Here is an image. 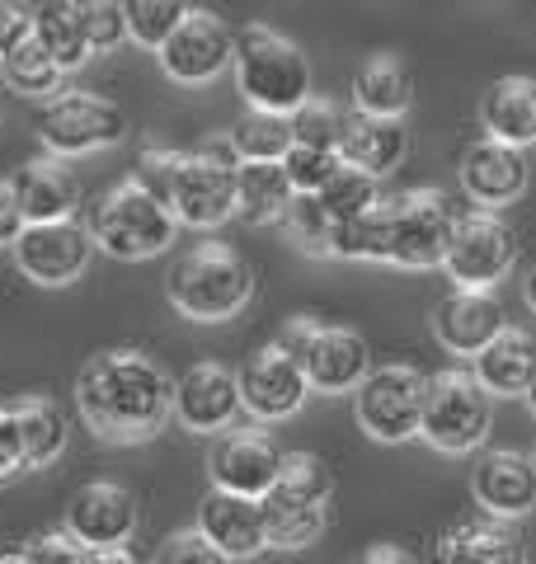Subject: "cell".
Returning <instances> with one entry per match:
<instances>
[{"label": "cell", "instance_id": "cell-51", "mask_svg": "<svg viewBox=\"0 0 536 564\" xmlns=\"http://www.w3.org/2000/svg\"><path fill=\"white\" fill-rule=\"evenodd\" d=\"M523 400H527V410L536 414V377H532V386H527V395H523Z\"/></svg>", "mask_w": 536, "mask_h": 564}, {"label": "cell", "instance_id": "cell-16", "mask_svg": "<svg viewBox=\"0 0 536 564\" xmlns=\"http://www.w3.org/2000/svg\"><path fill=\"white\" fill-rule=\"evenodd\" d=\"M95 240H89L85 221H52V226H29L14 245V263L29 282L39 288H66L89 269Z\"/></svg>", "mask_w": 536, "mask_h": 564}, {"label": "cell", "instance_id": "cell-38", "mask_svg": "<svg viewBox=\"0 0 536 564\" xmlns=\"http://www.w3.org/2000/svg\"><path fill=\"white\" fill-rule=\"evenodd\" d=\"M282 226H288V236L297 240V250H307L315 259H330V231H334V221L325 217V207H320L315 198H292L288 207V217H282Z\"/></svg>", "mask_w": 536, "mask_h": 564}, {"label": "cell", "instance_id": "cell-11", "mask_svg": "<svg viewBox=\"0 0 536 564\" xmlns=\"http://www.w3.org/2000/svg\"><path fill=\"white\" fill-rule=\"evenodd\" d=\"M122 137H128V113H122V104L89 95V90L57 95L39 118V141L52 151V161H62V155L109 151Z\"/></svg>", "mask_w": 536, "mask_h": 564}, {"label": "cell", "instance_id": "cell-53", "mask_svg": "<svg viewBox=\"0 0 536 564\" xmlns=\"http://www.w3.org/2000/svg\"><path fill=\"white\" fill-rule=\"evenodd\" d=\"M532 466H536V443H532Z\"/></svg>", "mask_w": 536, "mask_h": 564}, {"label": "cell", "instance_id": "cell-13", "mask_svg": "<svg viewBox=\"0 0 536 564\" xmlns=\"http://www.w3.org/2000/svg\"><path fill=\"white\" fill-rule=\"evenodd\" d=\"M236 62V33L222 14L189 10V20L174 29V39L160 47V70L179 85H207Z\"/></svg>", "mask_w": 536, "mask_h": 564}, {"label": "cell", "instance_id": "cell-21", "mask_svg": "<svg viewBox=\"0 0 536 564\" xmlns=\"http://www.w3.org/2000/svg\"><path fill=\"white\" fill-rule=\"evenodd\" d=\"M461 188H467V198L480 207V212H499L517 203L527 193V161L523 151L504 147V141H471L467 151H461Z\"/></svg>", "mask_w": 536, "mask_h": 564}, {"label": "cell", "instance_id": "cell-17", "mask_svg": "<svg viewBox=\"0 0 536 564\" xmlns=\"http://www.w3.org/2000/svg\"><path fill=\"white\" fill-rule=\"evenodd\" d=\"M174 419L189 433H222L240 419V377L222 362H193L174 381Z\"/></svg>", "mask_w": 536, "mask_h": 564}, {"label": "cell", "instance_id": "cell-35", "mask_svg": "<svg viewBox=\"0 0 536 564\" xmlns=\"http://www.w3.org/2000/svg\"><path fill=\"white\" fill-rule=\"evenodd\" d=\"M315 203L325 207V217L339 226V221H353V217H363V212L382 207V188H377V180H367V174L344 165L325 188L315 193Z\"/></svg>", "mask_w": 536, "mask_h": 564}, {"label": "cell", "instance_id": "cell-27", "mask_svg": "<svg viewBox=\"0 0 536 564\" xmlns=\"http://www.w3.org/2000/svg\"><path fill=\"white\" fill-rule=\"evenodd\" d=\"M415 104V76L396 52H377L353 70V113L367 118H405Z\"/></svg>", "mask_w": 536, "mask_h": 564}, {"label": "cell", "instance_id": "cell-9", "mask_svg": "<svg viewBox=\"0 0 536 564\" xmlns=\"http://www.w3.org/2000/svg\"><path fill=\"white\" fill-rule=\"evenodd\" d=\"M386 263L396 269H442L447 245H452V207L438 188H409L386 198Z\"/></svg>", "mask_w": 536, "mask_h": 564}, {"label": "cell", "instance_id": "cell-28", "mask_svg": "<svg viewBox=\"0 0 536 564\" xmlns=\"http://www.w3.org/2000/svg\"><path fill=\"white\" fill-rule=\"evenodd\" d=\"M536 377V339L527 329H504L499 339L475 358V381L490 395H527Z\"/></svg>", "mask_w": 536, "mask_h": 564}, {"label": "cell", "instance_id": "cell-4", "mask_svg": "<svg viewBox=\"0 0 536 564\" xmlns=\"http://www.w3.org/2000/svg\"><path fill=\"white\" fill-rule=\"evenodd\" d=\"M330 499H334V470L325 456L288 452L282 456L278 485L259 499L268 545L274 551H301V545H311L330 522Z\"/></svg>", "mask_w": 536, "mask_h": 564}, {"label": "cell", "instance_id": "cell-26", "mask_svg": "<svg viewBox=\"0 0 536 564\" xmlns=\"http://www.w3.org/2000/svg\"><path fill=\"white\" fill-rule=\"evenodd\" d=\"M480 128L490 141L523 151L536 141V80L532 76H499L480 99Z\"/></svg>", "mask_w": 536, "mask_h": 564}, {"label": "cell", "instance_id": "cell-23", "mask_svg": "<svg viewBox=\"0 0 536 564\" xmlns=\"http://www.w3.org/2000/svg\"><path fill=\"white\" fill-rule=\"evenodd\" d=\"M339 165H349L367 180H386L390 170L405 165L409 155V128L405 118H367V113H349L344 118V137H339Z\"/></svg>", "mask_w": 536, "mask_h": 564}, {"label": "cell", "instance_id": "cell-43", "mask_svg": "<svg viewBox=\"0 0 536 564\" xmlns=\"http://www.w3.org/2000/svg\"><path fill=\"white\" fill-rule=\"evenodd\" d=\"M29 470V452H24V429L14 404H0V485Z\"/></svg>", "mask_w": 536, "mask_h": 564}, {"label": "cell", "instance_id": "cell-14", "mask_svg": "<svg viewBox=\"0 0 536 564\" xmlns=\"http://www.w3.org/2000/svg\"><path fill=\"white\" fill-rule=\"evenodd\" d=\"M236 377H240V410L264 423L292 419L311 395L307 372L282 344H264L259 352H249V362Z\"/></svg>", "mask_w": 536, "mask_h": 564}, {"label": "cell", "instance_id": "cell-20", "mask_svg": "<svg viewBox=\"0 0 536 564\" xmlns=\"http://www.w3.org/2000/svg\"><path fill=\"white\" fill-rule=\"evenodd\" d=\"M471 489H475L480 513L504 518V522L527 518L532 508H536V466H532V456L513 452V447L480 452L475 475H471Z\"/></svg>", "mask_w": 536, "mask_h": 564}, {"label": "cell", "instance_id": "cell-33", "mask_svg": "<svg viewBox=\"0 0 536 564\" xmlns=\"http://www.w3.org/2000/svg\"><path fill=\"white\" fill-rule=\"evenodd\" d=\"M0 70H6L10 90L14 95H29V99H43L52 90H62V80H66V70L47 57L39 39H29L24 47H14L10 57H0Z\"/></svg>", "mask_w": 536, "mask_h": 564}, {"label": "cell", "instance_id": "cell-3", "mask_svg": "<svg viewBox=\"0 0 536 564\" xmlns=\"http://www.w3.org/2000/svg\"><path fill=\"white\" fill-rule=\"evenodd\" d=\"M236 85L249 109L292 118L311 99V62L292 39L268 24H245L236 33Z\"/></svg>", "mask_w": 536, "mask_h": 564}, {"label": "cell", "instance_id": "cell-8", "mask_svg": "<svg viewBox=\"0 0 536 564\" xmlns=\"http://www.w3.org/2000/svg\"><path fill=\"white\" fill-rule=\"evenodd\" d=\"M490 391L475 381V372H461V367H447V372L428 377V395H424V423L419 437L438 452H475L490 437Z\"/></svg>", "mask_w": 536, "mask_h": 564}, {"label": "cell", "instance_id": "cell-45", "mask_svg": "<svg viewBox=\"0 0 536 564\" xmlns=\"http://www.w3.org/2000/svg\"><path fill=\"white\" fill-rule=\"evenodd\" d=\"M29 39H33V6L0 0V57H10V52L24 47Z\"/></svg>", "mask_w": 536, "mask_h": 564}, {"label": "cell", "instance_id": "cell-15", "mask_svg": "<svg viewBox=\"0 0 536 564\" xmlns=\"http://www.w3.org/2000/svg\"><path fill=\"white\" fill-rule=\"evenodd\" d=\"M282 456L278 443L259 429H231L217 437V447L207 456V475L212 489L222 494H240V499H264L282 475Z\"/></svg>", "mask_w": 536, "mask_h": 564}, {"label": "cell", "instance_id": "cell-31", "mask_svg": "<svg viewBox=\"0 0 536 564\" xmlns=\"http://www.w3.org/2000/svg\"><path fill=\"white\" fill-rule=\"evenodd\" d=\"M24 429V452H29V470L52 466L66 452V414L52 404L47 395H20L10 400Z\"/></svg>", "mask_w": 536, "mask_h": 564}, {"label": "cell", "instance_id": "cell-5", "mask_svg": "<svg viewBox=\"0 0 536 564\" xmlns=\"http://www.w3.org/2000/svg\"><path fill=\"white\" fill-rule=\"evenodd\" d=\"M89 240L95 250L114 254V259H151V254H165L170 240L179 231L170 203H160L151 188H141L132 174L118 180L114 188H104L95 207H89Z\"/></svg>", "mask_w": 536, "mask_h": 564}, {"label": "cell", "instance_id": "cell-32", "mask_svg": "<svg viewBox=\"0 0 536 564\" xmlns=\"http://www.w3.org/2000/svg\"><path fill=\"white\" fill-rule=\"evenodd\" d=\"M231 147H236L240 165H282V155L292 151V118L249 109L231 128Z\"/></svg>", "mask_w": 536, "mask_h": 564}, {"label": "cell", "instance_id": "cell-19", "mask_svg": "<svg viewBox=\"0 0 536 564\" xmlns=\"http://www.w3.org/2000/svg\"><path fill=\"white\" fill-rule=\"evenodd\" d=\"M433 564H527V536L517 532V522L467 513L438 532Z\"/></svg>", "mask_w": 536, "mask_h": 564}, {"label": "cell", "instance_id": "cell-49", "mask_svg": "<svg viewBox=\"0 0 536 564\" xmlns=\"http://www.w3.org/2000/svg\"><path fill=\"white\" fill-rule=\"evenodd\" d=\"M523 296H527V306L536 311V263L527 269V278H523Z\"/></svg>", "mask_w": 536, "mask_h": 564}, {"label": "cell", "instance_id": "cell-48", "mask_svg": "<svg viewBox=\"0 0 536 564\" xmlns=\"http://www.w3.org/2000/svg\"><path fill=\"white\" fill-rule=\"evenodd\" d=\"M85 564H137V555L128 545H114V551H85Z\"/></svg>", "mask_w": 536, "mask_h": 564}, {"label": "cell", "instance_id": "cell-42", "mask_svg": "<svg viewBox=\"0 0 536 564\" xmlns=\"http://www.w3.org/2000/svg\"><path fill=\"white\" fill-rule=\"evenodd\" d=\"M24 555H29V564H85V545L76 541L62 527V532H33L29 536V545H24Z\"/></svg>", "mask_w": 536, "mask_h": 564}, {"label": "cell", "instance_id": "cell-39", "mask_svg": "<svg viewBox=\"0 0 536 564\" xmlns=\"http://www.w3.org/2000/svg\"><path fill=\"white\" fill-rule=\"evenodd\" d=\"M344 170L339 165L334 151H311V147H292L288 155H282V174H288L292 193H301V198H315L320 188H325L334 174Z\"/></svg>", "mask_w": 536, "mask_h": 564}, {"label": "cell", "instance_id": "cell-1", "mask_svg": "<svg viewBox=\"0 0 536 564\" xmlns=\"http://www.w3.org/2000/svg\"><path fill=\"white\" fill-rule=\"evenodd\" d=\"M76 410L104 443H151L174 419V377L141 348H104L76 372Z\"/></svg>", "mask_w": 536, "mask_h": 564}, {"label": "cell", "instance_id": "cell-40", "mask_svg": "<svg viewBox=\"0 0 536 564\" xmlns=\"http://www.w3.org/2000/svg\"><path fill=\"white\" fill-rule=\"evenodd\" d=\"M85 14V39H89V52H114L118 43H128V6L118 0H95V6H81Z\"/></svg>", "mask_w": 536, "mask_h": 564}, {"label": "cell", "instance_id": "cell-50", "mask_svg": "<svg viewBox=\"0 0 536 564\" xmlns=\"http://www.w3.org/2000/svg\"><path fill=\"white\" fill-rule=\"evenodd\" d=\"M0 564H29L24 551H0Z\"/></svg>", "mask_w": 536, "mask_h": 564}, {"label": "cell", "instance_id": "cell-37", "mask_svg": "<svg viewBox=\"0 0 536 564\" xmlns=\"http://www.w3.org/2000/svg\"><path fill=\"white\" fill-rule=\"evenodd\" d=\"M344 118L334 99H307L292 113V147H311V151H339V137H344Z\"/></svg>", "mask_w": 536, "mask_h": 564}, {"label": "cell", "instance_id": "cell-25", "mask_svg": "<svg viewBox=\"0 0 536 564\" xmlns=\"http://www.w3.org/2000/svg\"><path fill=\"white\" fill-rule=\"evenodd\" d=\"M14 193H20L24 221L29 226H52V221H76L81 212V180L62 161H29L14 174Z\"/></svg>", "mask_w": 536, "mask_h": 564}, {"label": "cell", "instance_id": "cell-22", "mask_svg": "<svg viewBox=\"0 0 536 564\" xmlns=\"http://www.w3.org/2000/svg\"><path fill=\"white\" fill-rule=\"evenodd\" d=\"M508 329L504 302L494 292H452L433 306V334L447 352H461V358H480L499 334Z\"/></svg>", "mask_w": 536, "mask_h": 564}, {"label": "cell", "instance_id": "cell-52", "mask_svg": "<svg viewBox=\"0 0 536 564\" xmlns=\"http://www.w3.org/2000/svg\"><path fill=\"white\" fill-rule=\"evenodd\" d=\"M6 99H10V85H6V70H0V109H6Z\"/></svg>", "mask_w": 536, "mask_h": 564}, {"label": "cell", "instance_id": "cell-36", "mask_svg": "<svg viewBox=\"0 0 536 564\" xmlns=\"http://www.w3.org/2000/svg\"><path fill=\"white\" fill-rule=\"evenodd\" d=\"M184 20H189V6H179V0H132L128 6V39L160 52Z\"/></svg>", "mask_w": 536, "mask_h": 564}, {"label": "cell", "instance_id": "cell-24", "mask_svg": "<svg viewBox=\"0 0 536 564\" xmlns=\"http://www.w3.org/2000/svg\"><path fill=\"white\" fill-rule=\"evenodd\" d=\"M199 532L217 545L226 560H255L259 551H268L264 508H259V499H240V494L212 489L199 503Z\"/></svg>", "mask_w": 536, "mask_h": 564}, {"label": "cell", "instance_id": "cell-47", "mask_svg": "<svg viewBox=\"0 0 536 564\" xmlns=\"http://www.w3.org/2000/svg\"><path fill=\"white\" fill-rule=\"evenodd\" d=\"M349 564H419V560L409 555L405 545H367V551H357Z\"/></svg>", "mask_w": 536, "mask_h": 564}, {"label": "cell", "instance_id": "cell-7", "mask_svg": "<svg viewBox=\"0 0 536 564\" xmlns=\"http://www.w3.org/2000/svg\"><path fill=\"white\" fill-rule=\"evenodd\" d=\"M274 344H282L301 362L307 386L320 395H344L357 391L372 377V348L357 329L344 325H320L311 315H297V321L282 325V334Z\"/></svg>", "mask_w": 536, "mask_h": 564}, {"label": "cell", "instance_id": "cell-41", "mask_svg": "<svg viewBox=\"0 0 536 564\" xmlns=\"http://www.w3.org/2000/svg\"><path fill=\"white\" fill-rule=\"evenodd\" d=\"M151 564H231V560L199 532V527H184V532H170L156 545Z\"/></svg>", "mask_w": 536, "mask_h": 564}, {"label": "cell", "instance_id": "cell-2", "mask_svg": "<svg viewBox=\"0 0 536 564\" xmlns=\"http://www.w3.org/2000/svg\"><path fill=\"white\" fill-rule=\"evenodd\" d=\"M165 296L179 315H189V321L217 325V321H231V315H240L249 306V296H255V269H249L240 259V250H231V245L203 240L170 269Z\"/></svg>", "mask_w": 536, "mask_h": 564}, {"label": "cell", "instance_id": "cell-46", "mask_svg": "<svg viewBox=\"0 0 536 564\" xmlns=\"http://www.w3.org/2000/svg\"><path fill=\"white\" fill-rule=\"evenodd\" d=\"M29 231L24 221V207H20V193H14V180H0V245H20V236Z\"/></svg>", "mask_w": 536, "mask_h": 564}, {"label": "cell", "instance_id": "cell-30", "mask_svg": "<svg viewBox=\"0 0 536 564\" xmlns=\"http://www.w3.org/2000/svg\"><path fill=\"white\" fill-rule=\"evenodd\" d=\"M292 184L282 165H240L236 174V217L249 226H274L288 217L292 207Z\"/></svg>", "mask_w": 536, "mask_h": 564}, {"label": "cell", "instance_id": "cell-6", "mask_svg": "<svg viewBox=\"0 0 536 564\" xmlns=\"http://www.w3.org/2000/svg\"><path fill=\"white\" fill-rule=\"evenodd\" d=\"M236 174H240V155L231 147V137H207L203 147L184 151L170 184L174 221L193 226V231H212V226L231 221L236 217Z\"/></svg>", "mask_w": 536, "mask_h": 564}, {"label": "cell", "instance_id": "cell-44", "mask_svg": "<svg viewBox=\"0 0 536 564\" xmlns=\"http://www.w3.org/2000/svg\"><path fill=\"white\" fill-rule=\"evenodd\" d=\"M179 161H184V151H160V147H151V151H141L132 180H137L141 188H151L160 203H170V184H174Z\"/></svg>", "mask_w": 536, "mask_h": 564}, {"label": "cell", "instance_id": "cell-34", "mask_svg": "<svg viewBox=\"0 0 536 564\" xmlns=\"http://www.w3.org/2000/svg\"><path fill=\"white\" fill-rule=\"evenodd\" d=\"M330 259L386 263V207H372V212H363V217H353V221H339L330 231Z\"/></svg>", "mask_w": 536, "mask_h": 564}, {"label": "cell", "instance_id": "cell-18", "mask_svg": "<svg viewBox=\"0 0 536 564\" xmlns=\"http://www.w3.org/2000/svg\"><path fill=\"white\" fill-rule=\"evenodd\" d=\"M66 532L76 536L85 551L128 545L137 532V499L114 480L85 485V489H76V499L66 503Z\"/></svg>", "mask_w": 536, "mask_h": 564}, {"label": "cell", "instance_id": "cell-12", "mask_svg": "<svg viewBox=\"0 0 536 564\" xmlns=\"http://www.w3.org/2000/svg\"><path fill=\"white\" fill-rule=\"evenodd\" d=\"M517 259V240L513 226L499 217V212H461L452 226V245H447L442 269L457 282L461 292H494L499 278H508Z\"/></svg>", "mask_w": 536, "mask_h": 564}, {"label": "cell", "instance_id": "cell-29", "mask_svg": "<svg viewBox=\"0 0 536 564\" xmlns=\"http://www.w3.org/2000/svg\"><path fill=\"white\" fill-rule=\"evenodd\" d=\"M33 39L43 43V52L62 70H81L95 52L85 39V14L76 0H47V6H33Z\"/></svg>", "mask_w": 536, "mask_h": 564}, {"label": "cell", "instance_id": "cell-10", "mask_svg": "<svg viewBox=\"0 0 536 564\" xmlns=\"http://www.w3.org/2000/svg\"><path fill=\"white\" fill-rule=\"evenodd\" d=\"M424 395L428 372H419L415 362H386L372 367V377L353 391V414L377 443H409L424 423Z\"/></svg>", "mask_w": 536, "mask_h": 564}]
</instances>
